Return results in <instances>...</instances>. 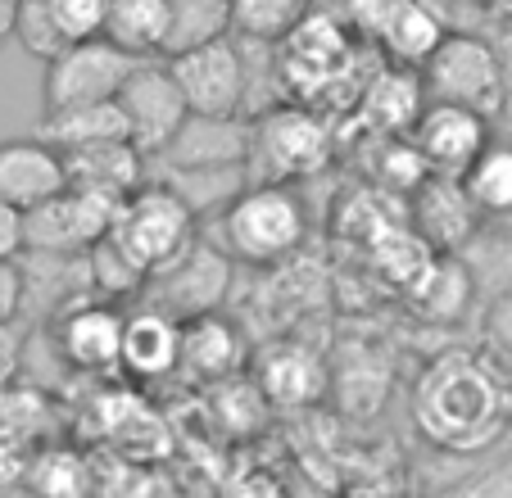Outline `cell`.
<instances>
[{"label":"cell","mask_w":512,"mask_h":498,"mask_svg":"<svg viewBox=\"0 0 512 498\" xmlns=\"http://www.w3.org/2000/svg\"><path fill=\"white\" fill-rule=\"evenodd\" d=\"M413 426L440 453H485L512 426L503 363L485 349H440L413 385Z\"/></svg>","instance_id":"cell-1"},{"label":"cell","mask_w":512,"mask_h":498,"mask_svg":"<svg viewBox=\"0 0 512 498\" xmlns=\"http://www.w3.org/2000/svg\"><path fill=\"white\" fill-rule=\"evenodd\" d=\"M218 222H223V249L250 268L286 263L309 236L304 200L277 182H250L245 191H236L218 209Z\"/></svg>","instance_id":"cell-2"},{"label":"cell","mask_w":512,"mask_h":498,"mask_svg":"<svg viewBox=\"0 0 512 498\" xmlns=\"http://www.w3.org/2000/svg\"><path fill=\"white\" fill-rule=\"evenodd\" d=\"M331 127L309 105H272L250 118V150H245V177L250 182H309L331 163Z\"/></svg>","instance_id":"cell-3"},{"label":"cell","mask_w":512,"mask_h":498,"mask_svg":"<svg viewBox=\"0 0 512 498\" xmlns=\"http://www.w3.org/2000/svg\"><path fill=\"white\" fill-rule=\"evenodd\" d=\"M105 236L150 277L168 259H177L200 231H195V213L182 204V195L168 191L164 182H145L114 209Z\"/></svg>","instance_id":"cell-4"},{"label":"cell","mask_w":512,"mask_h":498,"mask_svg":"<svg viewBox=\"0 0 512 498\" xmlns=\"http://www.w3.org/2000/svg\"><path fill=\"white\" fill-rule=\"evenodd\" d=\"M417 77H422L426 100H440V105H463L485 118L508 105L499 50L476 32H445V41L417 68Z\"/></svg>","instance_id":"cell-5"},{"label":"cell","mask_w":512,"mask_h":498,"mask_svg":"<svg viewBox=\"0 0 512 498\" xmlns=\"http://www.w3.org/2000/svg\"><path fill=\"white\" fill-rule=\"evenodd\" d=\"M173 82L182 87L186 109L209 118H245L250 109V59L241 37H213L204 46H191L182 55L164 59Z\"/></svg>","instance_id":"cell-6"},{"label":"cell","mask_w":512,"mask_h":498,"mask_svg":"<svg viewBox=\"0 0 512 498\" xmlns=\"http://www.w3.org/2000/svg\"><path fill=\"white\" fill-rule=\"evenodd\" d=\"M349 59H354V50H349V28L336 14L313 5L309 19L290 32V37L277 41L281 91H286L295 105H313V100H322L340 77H345Z\"/></svg>","instance_id":"cell-7"},{"label":"cell","mask_w":512,"mask_h":498,"mask_svg":"<svg viewBox=\"0 0 512 498\" xmlns=\"http://www.w3.org/2000/svg\"><path fill=\"white\" fill-rule=\"evenodd\" d=\"M227 286H232V254L213 240L195 236L177 259H168L164 268L145 277L141 295L150 308H164L168 317L182 322L195 313H213L227 299Z\"/></svg>","instance_id":"cell-8"},{"label":"cell","mask_w":512,"mask_h":498,"mask_svg":"<svg viewBox=\"0 0 512 498\" xmlns=\"http://www.w3.org/2000/svg\"><path fill=\"white\" fill-rule=\"evenodd\" d=\"M141 64L127 50H118L114 41L96 37V41H73L64 46L55 59L46 64V82H41V100L46 114L55 109H73V105H100L114 100L118 87L127 82V73Z\"/></svg>","instance_id":"cell-9"},{"label":"cell","mask_w":512,"mask_h":498,"mask_svg":"<svg viewBox=\"0 0 512 498\" xmlns=\"http://www.w3.org/2000/svg\"><path fill=\"white\" fill-rule=\"evenodd\" d=\"M118 109H123V123H127V141L145 159H159L173 145V136L182 132L186 114H191L182 87L168 73V64H155V59H141L127 73V82L118 87Z\"/></svg>","instance_id":"cell-10"},{"label":"cell","mask_w":512,"mask_h":498,"mask_svg":"<svg viewBox=\"0 0 512 498\" xmlns=\"http://www.w3.org/2000/svg\"><path fill=\"white\" fill-rule=\"evenodd\" d=\"M114 200L64 186L50 200L23 209V245L37 254H87L114 222Z\"/></svg>","instance_id":"cell-11"},{"label":"cell","mask_w":512,"mask_h":498,"mask_svg":"<svg viewBox=\"0 0 512 498\" xmlns=\"http://www.w3.org/2000/svg\"><path fill=\"white\" fill-rule=\"evenodd\" d=\"M50 340L64 367L91 376L118 372V345H123V308H114V299H73L68 308H59L50 317Z\"/></svg>","instance_id":"cell-12"},{"label":"cell","mask_w":512,"mask_h":498,"mask_svg":"<svg viewBox=\"0 0 512 498\" xmlns=\"http://www.w3.org/2000/svg\"><path fill=\"white\" fill-rule=\"evenodd\" d=\"M408 141L417 145V154L426 159V168L440 177H463L467 163L494 141L490 136V118L476 114L463 105H440V100H426V109L417 114Z\"/></svg>","instance_id":"cell-13"},{"label":"cell","mask_w":512,"mask_h":498,"mask_svg":"<svg viewBox=\"0 0 512 498\" xmlns=\"http://www.w3.org/2000/svg\"><path fill=\"white\" fill-rule=\"evenodd\" d=\"M408 227L417 231L426 249L435 254H463L476 236H481V213H476L472 195L463 191L458 177L431 173L413 195H408Z\"/></svg>","instance_id":"cell-14"},{"label":"cell","mask_w":512,"mask_h":498,"mask_svg":"<svg viewBox=\"0 0 512 498\" xmlns=\"http://www.w3.org/2000/svg\"><path fill=\"white\" fill-rule=\"evenodd\" d=\"M254 385L277 408H309L331 390V367L304 340H272L254 358Z\"/></svg>","instance_id":"cell-15"},{"label":"cell","mask_w":512,"mask_h":498,"mask_svg":"<svg viewBox=\"0 0 512 498\" xmlns=\"http://www.w3.org/2000/svg\"><path fill=\"white\" fill-rule=\"evenodd\" d=\"M59 154H64L68 186L100 195V200L123 204L136 186L150 182V159L132 141H91V145H73V150H59Z\"/></svg>","instance_id":"cell-16"},{"label":"cell","mask_w":512,"mask_h":498,"mask_svg":"<svg viewBox=\"0 0 512 498\" xmlns=\"http://www.w3.org/2000/svg\"><path fill=\"white\" fill-rule=\"evenodd\" d=\"M245 367V336L232 317L195 313L182 317V345H177V372L200 385H218Z\"/></svg>","instance_id":"cell-17"},{"label":"cell","mask_w":512,"mask_h":498,"mask_svg":"<svg viewBox=\"0 0 512 498\" xmlns=\"http://www.w3.org/2000/svg\"><path fill=\"white\" fill-rule=\"evenodd\" d=\"M64 154L46 145L41 136H14L0 141V200L14 209H32V204L50 200L64 191Z\"/></svg>","instance_id":"cell-18"},{"label":"cell","mask_w":512,"mask_h":498,"mask_svg":"<svg viewBox=\"0 0 512 498\" xmlns=\"http://www.w3.org/2000/svg\"><path fill=\"white\" fill-rule=\"evenodd\" d=\"M445 19L426 5V0H386L372 19L368 37L381 46V55L395 68H422L431 59V50L445 41Z\"/></svg>","instance_id":"cell-19"},{"label":"cell","mask_w":512,"mask_h":498,"mask_svg":"<svg viewBox=\"0 0 512 498\" xmlns=\"http://www.w3.org/2000/svg\"><path fill=\"white\" fill-rule=\"evenodd\" d=\"M177 345H182V322L164 308L141 304L136 313H123V345H118V372L136 381H164L177 372Z\"/></svg>","instance_id":"cell-20"},{"label":"cell","mask_w":512,"mask_h":498,"mask_svg":"<svg viewBox=\"0 0 512 498\" xmlns=\"http://www.w3.org/2000/svg\"><path fill=\"white\" fill-rule=\"evenodd\" d=\"M245 150H250V118L186 114L173 145L150 163H164V168H223V163H245Z\"/></svg>","instance_id":"cell-21"},{"label":"cell","mask_w":512,"mask_h":498,"mask_svg":"<svg viewBox=\"0 0 512 498\" xmlns=\"http://www.w3.org/2000/svg\"><path fill=\"white\" fill-rule=\"evenodd\" d=\"M422 109H426L422 77L413 68H386V73L372 77L368 87H363L358 114H363V123L377 136H404V132H413Z\"/></svg>","instance_id":"cell-22"},{"label":"cell","mask_w":512,"mask_h":498,"mask_svg":"<svg viewBox=\"0 0 512 498\" xmlns=\"http://www.w3.org/2000/svg\"><path fill=\"white\" fill-rule=\"evenodd\" d=\"M408 295L426 322H458L476 299L472 268L463 263V254H435L422 277L408 286Z\"/></svg>","instance_id":"cell-23"},{"label":"cell","mask_w":512,"mask_h":498,"mask_svg":"<svg viewBox=\"0 0 512 498\" xmlns=\"http://www.w3.org/2000/svg\"><path fill=\"white\" fill-rule=\"evenodd\" d=\"M105 41L127 50L132 59L164 55L168 41V0H109L105 10Z\"/></svg>","instance_id":"cell-24"},{"label":"cell","mask_w":512,"mask_h":498,"mask_svg":"<svg viewBox=\"0 0 512 498\" xmlns=\"http://www.w3.org/2000/svg\"><path fill=\"white\" fill-rule=\"evenodd\" d=\"M37 136L46 145H55V150H73V145H91V141H127V123L114 96V100H100V105L55 109V114L41 118Z\"/></svg>","instance_id":"cell-25"},{"label":"cell","mask_w":512,"mask_h":498,"mask_svg":"<svg viewBox=\"0 0 512 498\" xmlns=\"http://www.w3.org/2000/svg\"><path fill=\"white\" fill-rule=\"evenodd\" d=\"M155 182L177 191L186 209L200 218V213H218L236 191H245L250 177H245V163H223V168H164Z\"/></svg>","instance_id":"cell-26"},{"label":"cell","mask_w":512,"mask_h":498,"mask_svg":"<svg viewBox=\"0 0 512 498\" xmlns=\"http://www.w3.org/2000/svg\"><path fill=\"white\" fill-rule=\"evenodd\" d=\"M481 218H512V145L490 141L458 177Z\"/></svg>","instance_id":"cell-27"},{"label":"cell","mask_w":512,"mask_h":498,"mask_svg":"<svg viewBox=\"0 0 512 498\" xmlns=\"http://www.w3.org/2000/svg\"><path fill=\"white\" fill-rule=\"evenodd\" d=\"M318 0H232V37L254 46H277L300 28Z\"/></svg>","instance_id":"cell-28"},{"label":"cell","mask_w":512,"mask_h":498,"mask_svg":"<svg viewBox=\"0 0 512 498\" xmlns=\"http://www.w3.org/2000/svg\"><path fill=\"white\" fill-rule=\"evenodd\" d=\"M232 32V0H168L164 59Z\"/></svg>","instance_id":"cell-29"},{"label":"cell","mask_w":512,"mask_h":498,"mask_svg":"<svg viewBox=\"0 0 512 498\" xmlns=\"http://www.w3.org/2000/svg\"><path fill=\"white\" fill-rule=\"evenodd\" d=\"M28 485L37 498H91L96 476L87 458L73 449H37L28 467Z\"/></svg>","instance_id":"cell-30"},{"label":"cell","mask_w":512,"mask_h":498,"mask_svg":"<svg viewBox=\"0 0 512 498\" xmlns=\"http://www.w3.org/2000/svg\"><path fill=\"white\" fill-rule=\"evenodd\" d=\"M41 10H46L50 28L59 32V41L73 46V41H96L105 32L109 0H41Z\"/></svg>","instance_id":"cell-31"},{"label":"cell","mask_w":512,"mask_h":498,"mask_svg":"<svg viewBox=\"0 0 512 498\" xmlns=\"http://www.w3.org/2000/svg\"><path fill=\"white\" fill-rule=\"evenodd\" d=\"M426 177H431V168H426V159L417 154V145L399 141V136H386V150H381V159H377V186L413 195Z\"/></svg>","instance_id":"cell-32"},{"label":"cell","mask_w":512,"mask_h":498,"mask_svg":"<svg viewBox=\"0 0 512 498\" xmlns=\"http://www.w3.org/2000/svg\"><path fill=\"white\" fill-rule=\"evenodd\" d=\"M435 498H512V453L508 458L485 462V467L472 471V476L449 480Z\"/></svg>","instance_id":"cell-33"},{"label":"cell","mask_w":512,"mask_h":498,"mask_svg":"<svg viewBox=\"0 0 512 498\" xmlns=\"http://www.w3.org/2000/svg\"><path fill=\"white\" fill-rule=\"evenodd\" d=\"M481 326H485V345H490L503 363H512V286L490 295Z\"/></svg>","instance_id":"cell-34"},{"label":"cell","mask_w":512,"mask_h":498,"mask_svg":"<svg viewBox=\"0 0 512 498\" xmlns=\"http://www.w3.org/2000/svg\"><path fill=\"white\" fill-rule=\"evenodd\" d=\"M23 349H28V331L19 322H0V390L14 385L23 367Z\"/></svg>","instance_id":"cell-35"},{"label":"cell","mask_w":512,"mask_h":498,"mask_svg":"<svg viewBox=\"0 0 512 498\" xmlns=\"http://www.w3.org/2000/svg\"><path fill=\"white\" fill-rule=\"evenodd\" d=\"M23 317V268L19 259H0V322Z\"/></svg>","instance_id":"cell-36"},{"label":"cell","mask_w":512,"mask_h":498,"mask_svg":"<svg viewBox=\"0 0 512 498\" xmlns=\"http://www.w3.org/2000/svg\"><path fill=\"white\" fill-rule=\"evenodd\" d=\"M23 249V209L0 200V259H19Z\"/></svg>","instance_id":"cell-37"},{"label":"cell","mask_w":512,"mask_h":498,"mask_svg":"<svg viewBox=\"0 0 512 498\" xmlns=\"http://www.w3.org/2000/svg\"><path fill=\"white\" fill-rule=\"evenodd\" d=\"M14 14H19V0H0V46L14 37Z\"/></svg>","instance_id":"cell-38"},{"label":"cell","mask_w":512,"mask_h":498,"mask_svg":"<svg viewBox=\"0 0 512 498\" xmlns=\"http://www.w3.org/2000/svg\"><path fill=\"white\" fill-rule=\"evenodd\" d=\"M349 498H404L399 489H390V485H363V489H354Z\"/></svg>","instance_id":"cell-39"},{"label":"cell","mask_w":512,"mask_h":498,"mask_svg":"<svg viewBox=\"0 0 512 498\" xmlns=\"http://www.w3.org/2000/svg\"><path fill=\"white\" fill-rule=\"evenodd\" d=\"M0 498H37V494H32L28 480H10V485H0Z\"/></svg>","instance_id":"cell-40"},{"label":"cell","mask_w":512,"mask_h":498,"mask_svg":"<svg viewBox=\"0 0 512 498\" xmlns=\"http://www.w3.org/2000/svg\"><path fill=\"white\" fill-rule=\"evenodd\" d=\"M494 5H499V10L508 14V23H512V0H494Z\"/></svg>","instance_id":"cell-41"},{"label":"cell","mask_w":512,"mask_h":498,"mask_svg":"<svg viewBox=\"0 0 512 498\" xmlns=\"http://www.w3.org/2000/svg\"><path fill=\"white\" fill-rule=\"evenodd\" d=\"M503 376H508V394H512V363H503Z\"/></svg>","instance_id":"cell-42"},{"label":"cell","mask_w":512,"mask_h":498,"mask_svg":"<svg viewBox=\"0 0 512 498\" xmlns=\"http://www.w3.org/2000/svg\"><path fill=\"white\" fill-rule=\"evenodd\" d=\"M463 5H494V0H463Z\"/></svg>","instance_id":"cell-43"}]
</instances>
